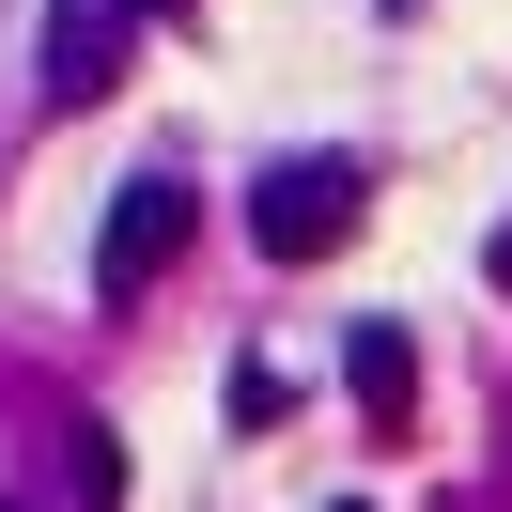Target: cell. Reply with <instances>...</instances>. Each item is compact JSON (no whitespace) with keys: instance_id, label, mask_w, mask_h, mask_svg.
Segmentation results:
<instances>
[{"instance_id":"obj_1","label":"cell","mask_w":512,"mask_h":512,"mask_svg":"<svg viewBox=\"0 0 512 512\" xmlns=\"http://www.w3.org/2000/svg\"><path fill=\"white\" fill-rule=\"evenodd\" d=\"M357 202H373L357 156H280V171L249 187V249H264V264H326V249L357 233Z\"/></svg>"},{"instance_id":"obj_2","label":"cell","mask_w":512,"mask_h":512,"mask_svg":"<svg viewBox=\"0 0 512 512\" xmlns=\"http://www.w3.org/2000/svg\"><path fill=\"white\" fill-rule=\"evenodd\" d=\"M187 218H202V202L171 187V171H125V187H109V218H94V295H140L171 249H187Z\"/></svg>"},{"instance_id":"obj_3","label":"cell","mask_w":512,"mask_h":512,"mask_svg":"<svg viewBox=\"0 0 512 512\" xmlns=\"http://www.w3.org/2000/svg\"><path fill=\"white\" fill-rule=\"evenodd\" d=\"M125 78V0H63L47 16V109H94Z\"/></svg>"},{"instance_id":"obj_4","label":"cell","mask_w":512,"mask_h":512,"mask_svg":"<svg viewBox=\"0 0 512 512\" xmlns=\"http://www.w3.org/2000/svg\"><path fill=\"white\" fill-rule=\"evenodd\" d=\"M342 388H357V404H373V419H404V388H419V342H404V326H357V342H342Z\"/></svg>"},{"instance_id":"obj_5","label":"cell","mask_w":512,"mask_h":512,"mask_svg":"<svg viewBox=\"0 0 512 512\" xmlns=\"http://www.w3.org/2000/svg\"><path fill=\"white\" fill-rule=\"evenodd\" d=\"M218 404H233V435H264V419L295 404V373H280V357H233V388H218Z\"/></svg>"},{"instance_id":"obj_6","label":"cell","mask_w":512,"mask_h":512,"mask_svg":"<svg viewBox=\"0 0 512 512\" xmlns=\"http://www.w3.org/2000/svg\"><path fill=\"white\" fill-rule=\"evenodd\" d=\"M78 512H125V435L109 419H78Z\"/></svg>"},{"instance_id":"obj_7","label":"cell","mask_w":512,"mask_h":512,"mask_svg":"<svg viewBox=\"0 0 512 512\" xmlns=\"http://www.w3.org/2000/svg\"><path fill=\"white\" fill-rule=\"evenodd\" d=\"M125 16H171V0H125Z\"/></svg>"},{"instance_id":"obj_8","label":"cell","mask_w":512,"mask_h":512,"mask_svg":"<svg viewBox=\"0 0 512 512\" xmlns=\"http://www.w3.org/2000/svg\"><path fill=\"white\" fill-rule=\"evenodd\" d=\"M326 512H373V497H326Z\"/></svg>"},{"instance_id":"obj_9","label":"cell","mask_w":512,"mask_h":512,"mask_svg":"<svg viewBox=\"0 0 512 512\" xmlns=\"http://www.w3.org/2000/svg\"><path fill=\"white\" fill-rule=\"evenodd\" d=\"M497 280H512V233H497Z\"/></svg>"}]
</instances>
